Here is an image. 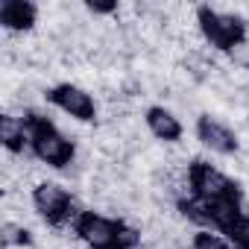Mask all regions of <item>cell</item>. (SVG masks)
I'll return each mask as SVG.
<instances>
[{
  "label": "cell",
  "mask_w": 249,
  "mask_h": 249,
  "mask_svg": "<svg viewBox=\"0 0 249 249\" xmlns=\"http://www.w3.org/2000/svg\"><path fill=\"white\" fill-rule=\"evenodd\" d=\"M44 97H47L50 106H56L59 111H65L68 117H73V120H79V123H94V120H97V100H94L85 88H79V85L59 82V85H53Z\"/></svg>",
  "instance_id": "obj_6"
},
{
  "label": "cell",
  "mask_w": 249,
  "mask_h": 249,
  "mask_svg": "<svg viewBox=\"0 0 249 249\" xmlns=\"http://www.w3.org/2000/svg\"><path fill=\"white\" fill-rule=\"evenodd\" d=\"M73 234L88 249H138L141 231L132 229L126 220L106 217L100 211H79L73 220Z\"/></svg>",
  "instance_id": "obj_2"
},
{
  "label": "cell",
  "mask_w": 249,
  "mask_h": 249,
  "mask_svg": "<svg viewBox=\"0 0 249 249\" xmlns=\"http://www.w3.org/2000/svg\"><path fill=\"white\" fill-rule=\"evenodd\" d=\"M144 123H147L150 135L159 138V141H164V144H176V141H182V135H185L182 120H179L170 108H164V106H150V108L144 111Z\"/></svg>",
  "instance_id": "obj_8"
},
{
  "label": "cell",
  "mask_w": 249,
  "mask_h": 249,
  "mask_svg": "<svg viewBox=\"0 0 249 249\" xmlns=\"http://www.w3.org/2000/svg\"><path fill=\"white\" fill-rule=\"evenodd\" d=\"M196 24H199L202 38L220 53H231L246 41V21L240 15L220 12V9H211V6H199L196 9Z\"/></svg>",
  "instance_id": "obj_3"
},
{
  "label": "cell",
  "mask_w": 249,
  "mask_h": 249,
  "mask_svg": "<svg viewBox=\"0 0 249 249\" xmlns=\"http://www.w3.org/2000/svg\"><path fill=\"white\" fill-rule=\"evenodd\" d=\"M246 249H249V246H246Z\"/></svg>",
  "instance_id": "obj_15"
},
{
  "label": "cell",
  "mask_w": 249,
  "mask_h": 249,
  "mask_svg": "<svg viewBox=\"0 0 249 249\" xmlns=\"http://www.w3.org/2000/svg\"><path fill=\"white\" fill-rule=\"evenodd\" d=\"M0 144H3L9 153H15V156L30 150V132L24 126V117H15V114L0 117Z\"/></svg>",
  "instance_id": "obj_10"
},
{
  "label": "cell",
  "mask_w": 249,
  "mask_h": 249,
  "mask_svg": "<svg viewBox=\"0 0 249 249\" xmlns=\"http://www.w3.org/2000/svg\"><path fill=\"white\" fill-rule=\"evenodd\" d=\"M191 249H231V243L211 229H199L191 240Z\"/></svg>",
  "instance_id": "obj_12"
},
{
  "label": "cell",
  "mask_w": 249,
  "mask_h": 249,
  "mask_svg": "<svg viewBox=\"0 0 249 249\" xmlns=\"http://www.w3.org/2000/svg\"><path fill=\"white\" fill-rule=\"evenodd\" d=\"M3 246H33V234L24 229V226H15V223H6L3 226Z\"/></svg>",
  "instance_id": "obj_13"
},
{
  "label": "cell",
  "mask_w": 249,
  "mask_h": 249,
  "mask_svg": "<svg viewBox=\"0 0 249 249\" xmlns=\"http://www.w3.org/2000/svg\"><path fill=\"white\" fill-rule=\"evenodd\" d=\"M38 21V6L33 0H3L0 3V24L9 33H27Z\"/></svg>",
  "instance_id": "obj_9"
},
{
  "label": "cell",
  "mask_w": 249,
  "mask_h": 249,
  "mask_svg": "<svg viewBox=\"0 0 249 249\" xmlns=\"http://www.w3.org/2000/svg\"><path fill=\"white\" fill-rule=\"evenodd\" d=\"M88 9L94 15H111V12H117V3H88Z\"/></svg>",
  "instance_id": "obj_14"
},
{
  "label": "cell",
  "mask_w": 249,
  "mask_h": 249,
  "mask_svg": "<svg viewBox=\"0 0 249 249\" xmlns=\"http://www.w3.org/2000/svg\"><path fill=\"white\" fill-rule=\"evenodd\" d=\"M24 126L30 132V153L53 167V170H65L73 164L76 159V144L56 126V123L38 111H24Z\"/></svg>",
  "instance_id": "obj_1"
},
{
  "label": "cell",
  "mask_w": 249,
  "mask_h": 249,
  "mask_svg": "<svg viewBox=\"0 0 249 249\" xmlns=\"http://www.w3.org/2000/svg\"><path fill=\"white\" fill-rule=\"evenodd\" d=\"M188 185H191L194 196H199V199H220V202H240L243 199L240 185L202 159H194L188 164Z\"/></svg>",
  "instance_id": "obj_4"
},
{
  "label": "cell",
  "mask_w": 249,
  "mask_h": 249,
  "mask_svg": "<svg viewBox=\"0 0 249 249\" xmlns=\"http://www.w3.org/2000/svg\"><path fill=\"white\" fill-rule=\"evenodd\" d=\"M196 138H199L202 147H208V150L217 153V156H231V153H237V147H240L237 135L226 126L223 120H217V117H211V114H199V117H196Z\"/></svg>",
  "instance_id": "obj_7"
},
{
  "label": "cell",
  "mask_w": 249,
  "mask_h": 249,
  "mask_svg": "<svg viewBox=\"0 0 249 249\" xmlns=\"http://www.w3.org/2000/svg\"><path fill=\"white\" fill-rule=\"evenodd\" d=\"M223 237H226L229 243H234L237 249H246V246H249V214L243 211V214L223 231Z\"/></svg>",
  "instance_id": "obj_11"
},
{
  "label": "cell",
  "mask_w": 249,
  "mask_h": 249,
  "mask_svg": "<svg viewBox=\"0 0 249 249\" xmlns=\"http://www.w3.org/2000/svg\"><path fill=\"white\" fill-rule=\"evenodd\" d=\"M33 205L38 211V217L47 223V226H73V220L79 217V208H76V199L71 191H65L62 185L56 182H41L33 188Z\"/></svg>",
  "instance_id": "obj_5"
}]
</instances>
